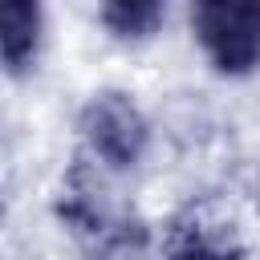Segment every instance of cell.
Masks as SVG:
<instances>
[{
	"mask_svg": "<svg viewBox=\"0 0 260 260\" xmlns=\"http://www.w3.org/2000/svg\"><path fill=\"white\" fill-rule=\"evenodd\" d=\"M57 215L89 260H126L142 248V223L130 219L122 207H114L85 167H73L65 175Z\"/></svg>",
	"mask_w": 260,
	"mask_h": 260,
	"instance_id": "cell-1",
	"label": "cell"
},
{
	"mask_svg": "<svg viewBox=\"0 0 260 260\" xmlns=\"http://www.w3.org/2000/svg\"><path fill=\"white\" fill-rule=\"evenodd\" d=\"M77 130H81L89 158L110 167V171L138 167L146 154V142H150V126H146L138 102L122 89H98L85 102Z\"/></svg>",
	"mask_w": 260,
	"mask_h": 260,
	"instance_id": "cell-2",
	"label": "cell"
},
{
	"mask_svg": "<svg viewBox=\"0 0 260 260\" xmlns=\"http://www.w3.org/2000/svg\"><path fill=\"white\" fill-rule=\"evenodd\" d=\"M191 28L219 73L244 77L260 65V0H203L191 8Z\"/></svg>",
	"mask_w": 260,
	"mask_h": 260,
	"instance_id": "cell-3",
	"label": "cell"
},
{
	"mask_svg": "<svg viewBox=\"0 0 260 260\" xmlns=\"http://www.w3.org/2000/svg\"><path fill=\"white\" fill-rule=\"evenodd\" d=\"M0 49L12 77H20L41 49V8L32 0H4L0 8Z\"/></svg>",
	"mask_w": 260,
	"mask_h": 260,
	"instance_id": "cell-4",
	"label": "cell"
},
{
	"mask_svg": "<svg viewBox=\"0 0 260 260\" xmlns=\"http://www.w3.org/2000/svg\"><path fill=\"white\" fill-rule=\"evenodd\" d=\"M167 260H244V252L223 223L191 215V219L175 223L171 244H167Z\"/></svg>",
	"mask_w": 260,
	"mask_h": 260,
	"instance_id": "cell-5",
	"label": "cell"
},
{
	"mask_svg": "<svg viewBox=\"0 0 260 260\" xmlns=\"http://www.w3.org/2000/svg\"><path fill=\"white\" fill-rule=\"evenodd\" d=\"M98 16L118 41H146L158 32L167 12L158 0H110V4H102Z\"/></svg>",
	"mask_w": 260,
	"mask_h": 260,
	"instance_id": "cell-6",
	"label": "cell"
}]
</instances>
